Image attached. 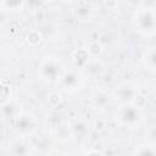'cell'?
<instances>
[{
	"label": "cell",
	"instance_id": "cell-1",
	"mask_svg": "<svg viewBox=\"0 0 156 156\" xmlns=\"http://www.w3.org/2000/svg\"><path fill=\"white\" fill-rule=\"evenodd\" d=\"M155 9L138 7L135 12L134 23L136 30L146 37H154L155 34Z\"/></svg>",
	"mask_w": 156,
	"mask_h": 156
},
{
	"label": "cell",
	"instance_id": "cell-2",
	"mask_svg": "<svg viewBox=\"0 0 156 156\" xmlns=\"http://www.w3.org/2000/svg\"><path fill=\"white\" fill-rule=\"evenodd\" d=\"M116 119L124 127L135 128L143 119L141 110L132 104H123L116 111Z\"/></svg>",
	"mask_w": 156,
	"mask_h": 156
},
{
	"label": "cell",
	"instance_id": "cell-3",
	"mask_svg": "<svg viewBox=\"0 0 156 156\" xmlns=\"http://www.w3.org/2000/svg\"><path fill=\"white\" fill-rule=\"evenodd\" d=\"M65 69L56 57H45L39 65V76L45 82H57Z\"/></svg>",
	"mask_w": 156,
	"mask_h": 156
},
{
	"label": "cell",
	"instance_id": "cell-4",
	"mask_svg": "<svg viewBox=\"0 0 156 156\" xmlns=\"http://www.w3.org/2000/svg\"><path fill=\"white\" fill-rule=\"evenodd\" d=\"M83 76L77 68H71L63 71L60 78L57 79V85L65 91H76L83 85Z\"/></svg>",
	"mask_w": 156,
	"mask_h": 156
},
{
	"label": "cell",
	"instance_id": "cell-5",
	"mask_svg": "<svg viewBox=\"0 0 156 156\" xmlns=\"http://www.w3.org/2000/svg\"><path fill=\"white\" fill-rule=\"evenodd\" d=\"M12 122H13V128L17 130V133L22 135L32 134L37 129V126H38L35 117L28 112H24V113L20 112L17 116L12 118Z\"/></svg>",
	"mask_w": 156,
	"mask_h": 156
},
{
	"label": "cell",
	"instance_id": "cell-6",
	"mask_svg": "<svg viewBox=\"0 0 156 156\" xmlns=\"http://www.w3.org/2000/svg\"><path fill=\"white\" fill-rule=\"evenodd\" d=\"M138 93H139V90H138V88L135 85L129 84V83H124V84H121L119 87H117L115 89L113 95L121 102H123V104H130L133 101V99L136 96Z\"/></svg>",
	"mask_w": 156,
	"mask_h": 156
},
{
	"label": "cell",
	"instance_id": "cell-7",
	"mask_svg": "<svg viewBox=\"0 0 156 156\" xmlns=\"http://www.w3.org/2000/svg\"><path fill=\"white\" fill-rule=\"evenodd\" d=\"M55 133L57 140L61 143H66L72 138V128L67 121L60 122L55 128Z\"/></svg>",
	"mask_w": 156,
	"mask_h": 156
},
{
	"label": "cell",
	"instance_id": "cell-8",
	"mask_svg": "<svg viewBox=\"0 0 156 156\" xmlns=\"http://www.w3.org/2000/svg\"><path fill=\"white\" fill-rule=\"evenodd\" d=\"M89 58H90V55L88 54L87 49H77L73 51L72 54V61L76 66V68H84L88 62H89Z\"/></svg>",
	"mask_w": 156,
	"mask_h": 156
},
{
	"label": "cell",
	"instance_id": "cell-9",
	"mask_svg": "<svg viewBox=\"0 0 156 156\" xmlns=\"http://www.w3.org/2000/svg\"><path fill=\"white\" fill-rule=\"evenodd\" d=\"M144 66L146 67V69L154 72L155 67H156V54H155V49L151 48L150 50L146 51L145 56H144Z\"/></svg>",
	"mask_w": 156,
	"mask_h": 156
},
{
	"label": "cell",
	"instance_id": "cell-10",
	"mask_svg": "<svg viewBox=\"0 0 156 156\" xmlns=\"http://www.w3.org/2000/svg\"><path fill=\"white\" fill-rule=\"evenodd\" d=\"M0 107H1V112L4 113V116H5V117L13 118L15 116H17V115L20 113V111H18L17 106H16L15 104H12L11 101H7L6 104H4V105H2V106H0Z\"/></svg>",
	"mask_w": 156,
	"mask_h": 156
},
{
	"label": "cell",
	"instance_id": "cell-11",
	"mask_svg": "<svg viewBox=\"0 0 156 156\" xmlns=\"http://www.w3.org/2000/svg\"><path fill=\"white\" fill-rule=\"evenodd\" d=\"M135 156H156L155 146L154 144H146V145H139L135 150Z\"/></svg>",
	"mask_w": 156,
	"mask_h": 156
},
{
	"label": "cell",
	"instance_id": "cell-12",
	"mask_svg": "<svg viewBox=\"0 0 156 156\" xmlns=\"http://www.w3.org/2000/svg\"><path fill=\"white\" fill-rule=\"evenodd\" d=\"M10 96H11L10 85L0 79V106L6 104L7 101H10Z\"/></svg>",
	"mask_w": 156,
	"mask_h": 156
},
{
	"label": "cell",
	"instance_id": "cell-13",
	"mask_svg": "<svg viewBox=\"0 0 156 156\" xmlns=\"http://www.w3.org/2000/svg\"><path fill=\"white\" fill-rule=\"evenodd\" d=\"M26 40H27V43H28L29 45L35 46V45H38V44L41 43V40H43V35H41V33H40L39 30L33 29V30H30V32L27 33V35H26Z\"/></svg>",
	"mask_w": 156,
	"mask_h": 156
},
{
	"label": "cell",
	"instance_id": "cell-14",
	"mask_svg": "<svg viewBox=\"0 0 156 156\" xmlns=\"http://www.w3.org/2000/svg\"><path fill=\"white\" fill-rule=\"evenodd\" d=\"M48 101H49V104H50L52 107H57L58 105L62 104L63 99H62V95H61L60 93H57V91H52V93L49 94V96H48Z\"/></svg>",
	"mask_w": 156,
	"mask_h": 156
},
{
	"label": "cell",
	"instance_id": "cell-15",
	"mask_svg": "<svg viewBox=\"0 0 156 156\" xmlns=\"http://www.w3.org/2000/svg\"><path fill=\"white\" fill-rule=\"evenodd\" d=\"M87 51L90 56H99L101 52H102V46L98 43V41H94V43H90L87 48Z\"/></svg>",
	"mask_w": 156,
	"mask_h": 156
},
{
	"label": "cell",
	"instance_id": "cell-16",
	"mask_svg": "<svg viewBox=\"0 0 156 156\" xmlns=\"http://www.w3.org/2000/svg\"><path fill=\"white\" fill-rule=\"evenodd\" d=\"M93 101H94V104H95L96 106L102 107V106H105V105L108 102V96H107L106 94L99 93V94H96V95L93 98Z\"/></svg>",
	"mask_w": 156,
	"mask_h": 156
},
{
	"label": "cell",
	"instance_id": "cell-17",
	"mask_svg": "<svg viewBox=\"0 0 156 156\" xmlns=\"http://www.w3.org/2000/svg\"><path fill=\"white\" fill-rule=\"evenodd\" d=\"M23 2L21 1H1L2 10H15L16 7H21Z\"/></svg>",
	"mask_w": 156,
	"mask_h": 156
},
{
	"label": "cell",
	"instance_id": "cell-18",
	"mask_svg": "<svg viewBox=\"0 0 156 156\" xmlns=\"http://www.w3.org/2000/svg\"><path fill=\"white\" fill-rule=\"evenodd\" d=\"M85 156H104L101 152H99V151H89Z\"/></svg>",
	"mask_w": 156,
	"mask_h": 156
},
{
	"label": "cell",
	"instance_id": "cell-19",
	"mask_svg": "<svg viewBox=\"0 0 156 156\" xmlns=\"http://www.w3.org/2000/svg\"><path fill=\"white\" fill-rule=\"evenodd\" d=\"M51 156H61L60 154H55V155H51Z\"/></svg>",
	"mask_w": 156,
	"mask_h": 156
},
{
	"label": "cell",
	"instance_id": "cell-20",
	"mask_svg": "<svg viewBox=\"0 0 156 156\" xmlns=\"http://www.w3.org/2000/svg\"><path fill=\"white\" fill-rule=\"evenodd\" d=\"M0 10H2V7H1V1H0Z\"/></svg>",
	"mask_w": 156,
	"mask_h": 156
}]
</instances>
